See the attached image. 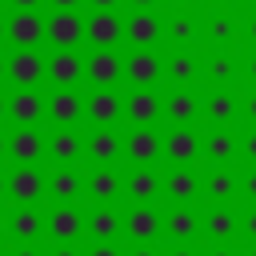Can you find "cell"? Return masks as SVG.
<instances>
[{"label": "cell", "mask_w": 256, "mask_h": 256, "mask_svg": "<svg viewBox=\"0 0 256 256\" xmlns=\"http://www.w3.org/2000/svg\"><path fill=\"white\" fill-rule=\"evenodd\" d=\"M4 76L16 84V88H36L44 80V56L36 48H16L8 60H4Z\"/></svg>", "instance_id": "6da1fadb"}, {"label": "cell", "mask_w": 256, "mask_h": 256, "mask_svg": "<svg viewBox=\"0 0 256 256\" xmlns=\"http://www.w3.org/2000/svg\"><path fill=\"white\" fill-rule=\"evenodd\" d=\"M84 36L96 44V48H116L124 40V20L112 12V8H96L84 24Z\"/></svg>", "instance_id": "7a4b0ae2"}, {"label": "cell", "mask_w": 256, "mask_h": 256, "mask_svg": "<svg viewBox=\"0 0 256 256\" xmlns=\"http://www.w3.org/2000/svg\"><path fill=\"white\" fill-rule=\"evenodd\" d=\"M4 192L16 200V204H36L44 196V172L36 164H20L8 180H4Z\"/></svg>", "instance_id": "3957f363"}, {"label": "cell", "mask_w": 256, "mask_h": 256, "mask_svg": "<svg viewBox=\"0 0 256 256\" xmlns=\"http://www.w3.org/2000/svg\"><path fill=\"white\" fill-rule=\"evenodd\" d=\"M44 36H48L56 48H76L80 36H84V20H80L72 8H56V16L44 20Z\"/></svg>", "instance_id": "277c9868"}, {"label": "cell", "mask_w": 256, "mask_h": 256, "mask_svg": "<svg viewBox=\"0 0 256 256\" xmlns=\"http://www.w3.org/2000/svg\"><path fill=\"white\" fill-rule=\"evenodd\" d=\"M44 232H48L56 244H72V240H80V232H84V216H80V208H72V204L52 208V212L44 216Z\"/></svg>", "instance_id": "5b68a950"}, {"label": "cell", "mask_w": 256, "mask_h": 256, "mask_svg": "<svg viewBox=\"0 0 256 256\" xmlns=\"http://www.w3.org/2000/svg\"><path fill=\"white\" fill-rule=\"evenodd\" d=\"M4 36L16 44V48H36L44 40V16H36L32 8H20L8 24H4Z\"/></svg>", "instance_id": "8992f818"}, {"label": "cell", "mask_w": 256, "mask_h": 256, "mask_svg": "<svg viewBox=\"0 0 256 256\" xmlns=\"http://www.w3.org/2000/svg\"><path fill=\"white\" fill-rule=\"evenodd\" d=\"M44 76H48L56 88H72V84L84 76V60H80L72 48H56V52L44 60Z\"/></svg>", "instance_id": "52a82bcc"}, {"label": "cell", "mask_w": 256, "mask_h": 256, "mask_svg": "<svg viewBox=\"0 0 256 256\" xmlns=\"http://www.w3.org/2000/svg\"><path fill=\"white\" fill-rule=\"evenodd\" d=\"M84 76H88L96 88H112V84L124 76V60H120L112 48H96V52L84 60Z\"/></svg>", "instance_id": "ba28073f"}, {"label": "cell", "mask_w": 256, "mask_h": 256, "mask_svg": "<svg viewBox=\"0 0 256 256\" xmlns=\"http://www.w3.org/2000/svg\"><path fill=\"white\" fill-rule=\"evenodd\" d=\"M160 72H164V64H160V56H156L152 48H136V52L124 60V76H128L136 88H152V84L160 80Z\"/></svg>", "instance_id": "9c48e42d"}, {"label": "cell", "mask_w": 256, "mask_h": 256, "mask_svg": "<svg viewBox=\"0 0 256 256\" xmlns=\"http://www.w3.org/2000/svg\"><path fill=\"white\" fill-rule=\"evenodd\" d=\"M8 156L16 164H36L44 156V136L32 124H16V132L8 136Z\"/></svg>", "instance_id": "30bf717a"}, {"label": "cell", "mask_w": 256, "mask_h": 256, "mask_svg": "<svg viewBox=\"0 0 256 256\" xmlns=\"http://www.w3.org/2000/svg\"><path fill=\"white\" fill-rule=\"evenodd\" d=\"M124 36H128V44H136V48H152V44L164 36V24H160V16H152L148 8H140L136 16H128Z\"/></svg>", "instance_id": "8fae6325"}, {"label": "cell", "mask_w": 256, "mask_h": 256, "mask_svg": "<svg viewBox=\"0 0 256 256\" xmlns=\"http://www.w3.org/2000/svg\"><path fill=\"white\" fill-rule=\"evenodd\" d=\"M44 112L60 124V128H68V124H76L80 120V112H84V100L72 92V88H60V92H52L48 100H44Z\"/></svg>", "instance_id": "7c38bea8"}, {"label": "cell", "mask_w": 256, "mask_h": 256, "mask_svg": "<svg viewBox=\"0 0 256 256\" xmlns=\"http://www.w3.org/2000/svg\"><path fill=\"white\" fill-rule=\"evenodd\" d=\"M80 148H84V140H80V132L68 124V128H56L48 140H44V152L56 160V164H72V160H80Z\"/></svg>", "instance_id": "4fadbf2b"}, {"label": "cell", "mask_w": 256, "mask_h": 256, "mask_svg": "<svg viewBox=\"0 0 256 256\" xmlns=\"http://www.w3.org/2000/svg\"><path fill=\"white\" fill-rule=\"evenodd\" d=\"M124 152H128V160H136V164H152V160L160 156V136L152 132V124H136V132L124 140Z\"/></svg>", "instance_id": "5bb4252c"}, {"label": "cell", "mask_w": 256, "mask_h": 256, "mask_svg": "<svg viewBox=\"0 0 256 256\" xmlns=\"http://www.w3.org/2000/svg\"><path fill=\"white\" fill-rule=\"evenodd\" d=\"M8 232H12L20 244H32V240L44 232V212L32 208V204H20V208L8 216Z\"/></svg>", "instance_id": "9a60e30c"}, {"label": "cell", "mask_w": 256, "mask_h": 256, "mask_svg": "<svg viewBox=\"0 0 256 256\" xmlns=\"http://www.w3.org/2000/svg\"><path fill=\"white\" fill-rule=\"evenodd\" d=\"M132 240H140V244H148V240H156L160 236V216L148 208V204H140V208H132L128 216H124V224H120Z\"/></svg>", "instance_id": "2e32d148"}, {"label": "cell", "mask_w": 256, "mask_h": 256, "mask_svg": "<svg viewBox=\"0 0 256 256\" xmlns=\"http://www.w3.org/2000/svg\"><path fill=\"white\" fill-rule=\"evenodd\" d=\"M84 112H88L96 124H116V120H120V112H124V104H120V96H116L112 88H96V92L88 96Z\"/></svg>", "instance_id": "e0dca14e"}, {"label": "cell", "mask_w": 256, "mask_h": 256, "mask_svg": "<svg viewBox=\"0 0 256 256\" xmlns=\"http://www.w3.org/2000/svg\"><path fill=\"white\" fill-rule=\"evenodd\" d=\"M80 188H84V180H80V172H72L68 164H60V168L44 180V192H48V196H56L60 204H72V200L80 196Z\"/></svg>", "instance_id": "ac0fdd59"}, {"label": "cell", "mask_w": 256, "mask_h": 256, "mask_svg": "<svg viewBox=\"0 0 256 256\" xmlns=\"http://www.w3.org/2000/svg\"><path fill=\"white\" fill-rule=\"evenodd\" d=\"M8 116H12V124H36V120L44 116V100H40L32 88H20V92H12V100H8Z\"/></svg>", "instance_id": "d6986e66"}, {"label": "cell", "mask_w": 256, "mask_h": 256, "mask_svg": "<svg viewBox=\"0 0 256 256\" xmlns=\"http://www.w3.org/2000/svg\"><path fill=\"white\" fill-rule=\"evenodd\" d=\"M124 116H128L132 124H152V120L160 116V96L148 92V88H136V92L124 100Z\"/></svg>", "instance_id": "ffe728a7"}, {"label": "cell", "mask_w": 256, "mask_h": 256, "mask_svg": "<svg viewBox=\"0 0 256 256\" xmlns=\"http://www.w3.org/2000/svg\"><path fill=\"white\" fill-rule=\"evenodd\" d=\"M120 152H124V140L112 132V124H100V128L92 132V140H88V156H92L96 164H112Z\"/></svg>", "instance_id": "44dd1931"}, {"label": "cell", "mask_w": 256, "mask_h": 256, "mask_svg": "<svg viewBox=\"0 0 256 256\" xmlns=\"http://www.w3.org/2000/svg\"><path fill=\"white\" fill-rule=\"evenodd\" d=\"M160 148H164V152H168L176 164H188V160H196V152H200V140H196V132H188L184 124H176Z\"/></svg>", "instance_id": "7402d4cb"}, {"label": "cell", "mask_w": 256, "mask_h": 256, "mask_svg": "<svg viewBox=\"0 0 256 256\" xmlns=\"http://www.w3.org/2000/svg\"><path fill=\"white\" fill-rule=\"evenodd\" d=\"M124 184H120V176L108 168V164H100L92 176H88V192L100 200V204H108V200H116V192H120Z\"/></svg>", "instance_id": "603a6c76"}, {"label": "cell", "mask_w": 256, "mask_h": 256, "mask_svg": "<svg viewBox=\"0 0 256 256\" xmlns=\"http://www.w3.org/2000/svg\"><path fill=\"white\" fill-rule=\"evenodd\" d=\"M124 188H128V196H132V200L148 204V200L160 192V176H156V172H148V168H136V172L124 180Z\"/></svg>", "instance_id": "cb8c5ba5"}, {"label": "cell", "mask_w": 256, "mask_h": 256, "mask_svg": "<svg viewBox=\"0 0 256 256\" xmlns=\"http://www.w3.org/2000/svg\"><path fill=\"white\" fill-rule=\"evenodd\" d=\"M84 224H88V232H92L96 240H116V232H120V224H124V220H120L112 208H96Z\"/></svg>", "instance_id": "d4e9b609"}, {"label": "cell", "mask_w": 256, "mask_h": 256, "mask_svg": "<svg viewBox=\"0 0 256 256\" xmlns=\"http://www.w3.org/2000/svg\"><path fill=\"white\" fill-rule=\"evenodd\" d=\"M164 32H168L172 48H188V44L196 40V20H192V16H188V12L180 8V12H176V16L168 20V28H164Z\"/></svg>", "instance_id": "484cf974"}, {"label": "cell", "mask_w": 256, "mask_h": 256, "mask_svg": "<svg viewBox=\"0 0 256 256\" xmlns=\"http://www.w3.org/2000/svg\"><path fill=\"white\" fill-rule=\"evenodd\" d=\"M164 72H168L172 84H188V80H196V60H192V52H188V48H176Z\"/></svg>", "instance_id": "4316f807"}, {"label": "cell", "mask_w": 256, "mask_h": 256, "mask_svg": "<svg viewBox=\"0 0 256 256\" xmlns=\"http://www.w3.org/2000/svg\"><path fill=\"white\" fill-rule=\"evenodd\" d=\"M164 112H168L172 124H188V120L196 116V96H192V92H172L168 104H164Z\"/></svg>", "instance_id": "83f0119b"}, {"label": "cell", "mask_w": 256, "mask_h": 256, "mask_svg": "<svg viewBox=\"0 0 256 256\" xmlns=\"http://www.w3.org/2000/svg\"><path fill=\"white\" fill-rule=\"evenodd\" d=\"M164 188H168L172 200H192V196H196V176H192L188 168H176V172L164 180Z\"/></svg>", "instance_id": "f1b7e54d"}, {"label": "cell", "mask_w": 256, "mask_h": 256, "mask_svg": "<svg viewBox=\"0 0 256 256\" xmlns=\"http://www.w3.org/2000/svg\"><path fill=\"white\" fill-rule=\"evenodd\" d=\"M204 112H208V120H212V124H228V120L236 116V100H232L228 92H216V96H208Z\"/></svg>", "instance_id": "f546056e"}, {"label": "cell", "mask_w": 256, "mask_h": 256, "mask_svg": "<svg viewBox=\"0 0 256 256\" xmlns=\"http://www.w3.org/2000/svg\"><path fill=\"white\" fill-rule=\"evenodd\" d=\"M204 152H208V160H232V156H236V140L216 128V132L204 140Z\"/></svg>", "instance_id": "4dcf8cb0"}, {"label": "cell", "mask_w": 256, "mask_h": 256, "mask_svg": "<svg viewBox=\"0 0 256 256\" xmlns=\"http://www.w3.org/2000/svg\"><path fill=\"white\" fill-rule=\"evenodd\" d=\"M204 228H208V236H216V240H228V236L236 232V216H232L228 208H216V212H208Z\"/></svg>", "instance_id": "1f68e13d"}, {"label": "cell", "mask_w": 256, "mask_h": 256, "mask_svg": "<svg viewBox=\"0 0 256 256\" xmlns=\"http://www.w3.org/2000/svg\"><path fill=\"white\" fill-rule=\"evenodd\" d=\"M204 36H208L212 44H228V40L236 36V24H232V16H208V24H204Z\"/></svg>", "instance_id": "d6a6232c"}, {"label": "cell", "mask_w": 256, "mask_h": 256, "mask_svg": "<svg viewBox=\"0 0 256 256\" xmlns=\"http://www.w3.org/2000/svg\"><path fill=\"white\" fill-rule=\"evenodd\" d=\"M168 232H172L176 240H192V236H196V216H192L188 208H176V212L168 216Z\"/></svg>", "instance_id": "836d02e7"}, {"label": "cell", "mask_w": 256, "mask_h": 256, "mask_svg": "<svg viewBox=\"0 0 256 256\" xmlns=\"http://www.w3.org/2000/svg\"><path fill=\"white\" fill-rule=\"evenodd\" d=\"M204 188H208V196H212V200H228V196H232V188H236V180H232L228 172H212Z\"/></svg>", "instance_id": "e575fe53"}, {"label": "cell", "mask_w": 256, "mask_h": 256, "mask_svg": "<svg viewBox=\"0 0 256 256\" xmlns=\"http://www.w3.org/2000/svg\"><path fill=\"white\" fill-rule=\"evenodd\" d=\"M232 72H236V64H232L228 56H220V52H216V56L208 60V80H216V84H220V80H228Z\"/></svg>", "instance_id": "d590c367"}, {"label": "cell", "mask_w": 256, "mask_h": 256, "mask_svg": "<svg viewBox=\"0 0 256 256\" xmlns=\"http://www.w3.org/2000/svg\"><path fill=\"white\" fill-rule=\"evenodd\" d=\"M88 256H120V252H116V248H112L108 240H100V244H96V248H92Z\"/></svg>", "instance_id": "8d00e7d4"}, {"label": "cell", "mask_w": 256, "mask_h": 256, "mask_svg": "<svg viewBox=\"0 0 256 256\" xmlns=\"http://www.w3.org/2000/svg\"><path fill=\"white\" fill-rule=\"evenodd\" d=\"M244 152H248V160H256V132H248V140H244Z\"/></svg>", "instance_id": "74e56055"}, {"label": "cell", "mask_w": 256, "mask_h": 256, "mask_svg": "<svg viewBox=\"0 0 256 256\" xmlns=\"http://www.w3.org/2000/svg\"><path fill=\"white\" fill-rule=\"evenodd\" d=\"M244 228H248V236H252V240H256V208H252V212H248V220H244Z\"/></svg>", "instance_id": "f35d334b"}, {"label": "cell", "mask_w": 256, "mask_h": 256, "mask_svg": "<svg viewBox=\"0 0 256 256\" xmlns=\"http://www.w3.org/2000/svg\"><path fill=\"white\" fill-rule=\"evenodd\" d=\"M48 256H80V252H76L72 244H60V248H56V252H48Z\"/></svg>", "instance_id": "ab89813d"}, {"label": "cell", "mask_w": 256, "mask_h": 256, "mask_svg": "<svg viewBox=\"0 0 256 256\" xmlns=\"http://www.w3.org/2000/svg\"><path fill=\"white\" fill-rule=\"evenodd\" d=\"M12 256H40V252H36V248H32V244H20V248H16V252H12Z\"/></svg>", "instance_id": "60d3db41"}, {"label": "cell", "mask_w": 256, "mask_h": 256, "mask_svg": "<svg viewBox=\"0 0 256 256\" xmlns=\"http://www.w3.org/2000/svg\"><path fill=\"white\" fill-rule=\"evenodd\" d=\"M244 188H248V196H252V200H256V172H252V176H248V180H244Z\"/></svg>", "instance_id": "b9f144b4"}, {"label": "cell", "mask_w": 256, "mask_h": 256, "mask_svg": "<svg viewBox=\"0 0 256 256\" xmlns=\"http://www.w3.org/2000/svg\"><path fill=\"white\" fill-rule=\"evenodd\" d=\"M248 120L256 124V96H248Z\"/></svg>", "instance_id": "7bdbcfd3"}, {"label": "cell", "mask_w": 256, "mask_h": 256, "mask_svg": "<svg viewBox=\"0 0 256 256\" xmlns=\"http://www.w3.org/2000/svg\"><path fill=\"white\" fill-rule=\"evenodd\" d=\"M244 32H248V40H252V44H256V16H252V20H248V28H244Z\"/></svg>", "instance_id": "ee69618b"}, {"label": "cell", "mask_w": 256, "mask_h": 256, "mask_svg": "<svg viewBox=\"0 0 256 256\" xmlns=\"http://www.w3.org/2000/svg\"><path fill=\"white\" fill-rule=\"evenodd\" d=\"M12 4H16V8H36L40 0H12Z\"/></svg>", "instance_id": "f6af8a7d"}, {"label": "cell", "mask_w": 256, "mask_h": 256, "mask_svg": "<svg viewBox=\"0 0 256 256\" xmlns=\"http://www.w3.org/2000/svg\"><path fill=\"white\" fill-rule=\"evenodd\" d=\"M52 4H56V8H76L80 0H52Z\"/></svg>", "instance_id": "bcb514c9"}, {"label": "cell", "mask_w": 256, "mask_h": 256, "mask_svg": "<svg viewBox=\"0 0 256 256\" xmlns=\"http://www.w3.org/2000/svg\"><path fill=\"white\" fill-rule=\"evenodd\" d=\"M92 4H96V8H116L120 0H92Z\"/></svg>", "instance_id": "7dc6e473"}, {"label": "cell", "mask_w": 256, "mask_h": 256, "mask_svg": "<svg viewBox=\"0 0 256 256\" xmlns=\"http://www.w3.org/2000/svg\"><path fill=\"white\" fill-rule=\"evenodd\" d=\"M128 4H136V8H152L156 0H128Z\"/></svg>", "instance_id": "c3c4849f"}, {"label": "cell", "mask_w": 256, "mask_h": 256, "mask_svg": "<svg viewBox=\"0 0 256 256\" xmlns=\"http://www.w3.org/2000/svg\"><path fill=\"white\" fill-rule=\"evenodd\" d=\"M248 76H252V80H256V56H252V60H248Z\"/></svg>", "instance_id": "681fc988"}, {"label": "cell", "mask_w": 256, "mask_h": 256, "mask_svg": "<svg viewBox=\"0 0 256 256\" xmlns=\"http://www.w3.org/2000/svg\"><path fill=\"white\" fill-rule=\"evenodd\" d=\"M132 256H156V252H152V248H136Z\"/></svg>", "instance_id": "f907efd6"}, {"label": "cell", "mask_w": 256, "mask_h": 256, "mask_svg": "<svg viewBox=\"0 0 256 256\" xmlns=\"http://www.w3.org/2000/svg\"><path fill=\"white\" fill-rule=\"evenodd\" d=\"M4 116H8V100L0 96V120H4Z\"/></svg>", "instance_id": "816d5d0a"}, {"label": "cell", "mask_w": 256, "mask_h": 256, "mask_svg": "<svg viewBox=\"0 0 256 256\" xmlns=\"http://www.w3.org/2000/svg\"><path fill=\"white\" fill-rule=\"evenodd\" d=\"M4 232H8V220H4V212H0V236H4Z\"/></svg>", "instance_id": "f5cc1de1"}, {"label": "cell", "mask_w": 256, "mask_h": 256, "mask_svg": "<svg viewBox=\"0 0 256 256\" xmlns=\"http://www.w3.org/2000/svg\"><path fill=\"white\" fill-rule=\"evenodd\" d=\"M4 152H8V140H4V136H0V160H4Z\"/></svg>", "instance_id": "db71d44e"}, {"label": "cell", "mask_w": 256, "mask_h": 256, "mask_svg": "<svg viewBox=\"0 0 256 256\" xmlns=\"http://www.w3.org/2000/svg\"><path fill=\"white\" fill-rule=\"evenodd\" d=\"M172 4H176V8H188V4H192V0H172Z\"/></svg>", "instance_id": "11a10c76"}, {"label": "cell", "mask_w": 256, "mask_h": 256, "mask_svg": "<svg viewBox=\"0 0 256 256\" xmlns=\"http://www.w3.org/2000/svg\"><path fill=\"white\" fill-rule=\"evenodd\" d=\"M172 256H192V252H188V248H176V252H172Z\"/></svg>", "instance_id": "9f6ffc18"}, {"label": "cell", "mask_w": 256, "mask_h": 256, "mask_svg": "<svg viewBox=\"0 0 256 256\" xmlns=\"http://www.w3.org/2000/svg\"><path fill=\"white\" fill-rule=\"evenodd\" d=\"M0 40H4V16H0Z\"/></svg>", "instance_id": "6f0895ef"}, {"label": "cell", "mask_w": 256, "mask_h": 256, "mask_svg": "<svg viewBox=\"0 0 256 256\" xmlns=\"http://www.w3.org/2000/svg\"><path fill=\"white\" fill-rule=\"evenodd\" d=\"M0 80H4V56H0Z\"/></svg>", "instance_id": "680465c9"}, {"label": "cell", "mask_w": 256, "mask_h": 256, "mask_svg": "<svg viewBox=\"0 0 256 256\" xmlns=\"http://www.w3.org/2000/svg\"><path fill=\"white\" fill-rule=\"evenodd\" d=\"M0 196H4V172H0Z\"/></svg>", "instance_id": "91938a15"}, {"label": "cell", "mask_w": 256, "mask_h": 256, "mask_svg": "<svg viewBox=\"0 0 256 256\" xmlns=\"http://www.w3.org/2000/svg\"><path fill=\"white\" fill-rule=\"evenodd\" d=\"M212 256H232V252H212Z\"/></svg>", "instance_id": "94428289"}, {"label": "cell", "mask_w": 256, "mask_h": 256, "mask_svg": "<svg viewBox=\"0 0 256 256\" xmlns=\"http://www.w3.org/2000/svg\"><path fill=\"white\" fill-rule=\"evenodd\" d=\"M212 4H228V0H212Z\"/></svg>", "instance_id": "6125c7cd"}, {"label": "cell", "mask_w": 256, "mask_h": 256, "mask_svg": "<svg viewBox=\"0 0 256 256\" xmlns=\"http://www.w3.org/2000/svg\"><path fill=\"white\" fill-rule=\"evenodd\" d=\"M248 256H256V252H248Z\"/></svg>", "instance_id": "be15d7a7"}, {"label": "cell", "mask_w": 256, "mask_h": 256, "mask_svg": "<svg viewBox=\"0 0 256 256\" xmlns=\"http://www.w3.org/2000/svg\"><path fill=\"white\" fill-rule=\"evenodd\" d=\"M252 4H256V0H252Z\"/></svg>", "instance_id": "e7e4bbea"}, {"label": "cell", "mask_w": 256, "mask_h": 256, "mask_svg": "<svg viewBox=\"0 0 256 256\" xmlns=\"http://www.w3.org/2000/svg\"><path fill=\"white\" fill-rule=\"evenodd\" d=\"M0 256H4V252H0Z\"/></svg>", "instance_id": "03108f58"}]
</instances>
